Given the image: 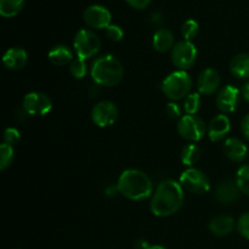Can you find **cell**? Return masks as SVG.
I'll return each mask as SVG.
<instances>
[{
  "label": "cell",
  "mask_w": 249,
  "mask_h": 249,
  "mask_svg": "<svg viewBox=\"0 0 249 249\" xmlns=\"http://www.w3.org/2000/svg\"><path fill=\"white\" fill-rule=\"evenodd\" d=\"M197 60V49L192 41L181 40L172 50V61L180 71H186L195 65Z\"/></svg>",
  "instance_id": "obj_8"
},
{
  "label": "cell",
  "mask_w": 249,
  "mask_h": 249,
  "mask_svg": "<svg viewBox=\"0 0 249 249\" xmlns=\"http://www.w3.org/2000/svg\"><path fill=\"white\" fill-rule=\"evenodd\" d=\"M192 88V79L186 71H177L173 72L163 80L162 91L168 99L173 101L187 97Z\"/></svg>",
  "instance_id": "obj_4"
},
{
  "label": "cell",
  "mask_w": 249,
  "mask_h": 249,
  "mask_svg": "<svg viewBox=\"0 0 249 249\" xmlns=\"http://www.w3.org/2000/svg\"><path fill=\"white\" fill-rule=\"evenodd\" d=\"M24 112L31 116H45L53 108V102L48 95L33 91L24 96L22 102Z\"/></svg>",
  "instance_id": "obj_9"
},
{
  "label": "cell",
  "mask_w": 249,
  "mask_h": 249,
  "mask_svg": "<svg viewBox=\"0 0 249 249\" xmlns=\"http://www.w3.org/2000/svg\"><path fill=\"white\" fill-rule=\"evenodd\" d=\"M106 34L109 40L112 41H121L124 36L123 29L119 26H117V24H111V26L107 27Z\"/></svg>",
  "instance_id": "obj_30"
},
{
  "label": "cell",
  "mask_w": 249,
  "mask_h": 249,
  "mask_svg": "<svg viewBox=\"0 0 249 249\" xmlns=\"http://www.w3.org/2000/svg\"><path fill=\"white\" fill-rule=\"evenodd\" d=\"M230 71L238 79H249V53H238L231 60Z\"/></svg>",
  "instance_id": "obj_20"
},
{
  "label": "cell",
  "mask_w": 249,
  "mask_h": 249,
  "mask_svg": "<svg viewBox=\"0 0 249 249\" xmlns=\"http://www.w3.org/2000/svg\"><path fill=\"white\" fill-rule=\"evenodd\" d=\"M125 1L128 2L131 7H134V9L142 10L146 9V7L150 5L151 0H125Z\"/></svg>",
  "instance_id": "obj_33"
},
{
  "label": "cell",
  "mask_w": 249,
  "mask_h": 249,
  "mask_svg": "<svg viewBox=\"0 0 249 249\" xmlns=\"http://www.w3.org/2000/svg\"><path fill=\"white\" fill-rule=\"evenodd\" d=\"M240 102V90L232 85H226L216 95V106L223 114L236 111Z\"/></svg>",
  "instance_id": "obj_12"
},
{
  "label": "cell",
  "mask_w": 249,
  "mask_h": 249,
  "mask_svg": "<svg viewBox=\"0 0 249 249\" xmlns=\"http://www.w3.org/2000/svg\"><path fill=\"white\" fill-rule=\"evenodd\" d=\"M118 108L111 101H100L94 106L91 111V119L95 125L100 128L111 126L118 119Z\"/></svg>",
  "instance_id": "obj_10"
},
{
  "label": "cell",
  "mask_w": 249,
  "mask_h": 249,
  "mask_svg": "<svg viewBox=\"0 0 249 249\" xmlns=\"http://www.w3.org/2000/svg\"><path fill=\"white\" fill-rule=\"evenodd\" d=\"M241 129H242V133H243V135H245V138L249 141V114H247V116L243 118Z\"/></svg>",
  "instance_id": "obj_34"
},
{
  "label": "cell",
  "mask_w": 249,
  "mask_h": 249,
  "mask_svg": "<svg viewBox=\"0 0 249 249\" xmlns=\"http://www.w3.org/2000/svg\"><path fill=\"white\" fill-rule=\"evenodd\" d=\"M180 185L195 195H204L211 190L208 177L196 168H189L180 175Z\"/></svg>",
  "instance_id": "obj_7"
},
{
  "label": "cell",
  "mask_w": 249,
  "mask_h": 249,
  "mask_svg": "<svg viewBox=\"0 0 249 249\" xmlns=\"http://www.w3.org/2000/svg\"><path fill=\"white\" fill-rule=\"evenodd\" d=\"M207 126L202 118L197 116H182L178 122V133L185 140L190 142L199 141L206 135Z\"/></svg>",
  "instance_id": "obj_6"
},
{
  "label": "cell",
  "mask_w": 249,
  "mask_h": 249,
  "mask_svg": "<svg viewBox=\"0 0 249 249\" xmlns=\"http://www.w3.org/2000/svg\"><path fill=\"white\" fill-rule=\"evenodd\" d=\"M199 32V26L195 19H187L182 23L181 27V34L184 36L185 40L192 41L197 36Z\"/></svg>",
  "instance_id": "obj_26"
},
{
  "label": "cell",
  "mask_w": 249,
  "mask_h": 249,
  "mask_svg": "<svg viewBox=\"0 0 249 249\" xmlns=\"http://www.w3.org/2000/svg\"><path fill=\"white\" fill-rule=\"evenodd\" d=\"M201 95L198 92H195V94H190L189 96L185 99L184 102V109L187 114L190 116H196L197 112L201 108Z\"/></svg>",
  "instance_id": "obj_25"
},
{
  "label": "cell",
  "mask_w": 249,
  "mask_h": 249,
  "mask_svg": "<svg viewBox=\"0 0 249 249\" xmlns=\"http://www.w3.org/2000/svg\"><path fill=\"white\" fill-rule=\"evenodd\" d=\"M24 0H0V15L2 17H14L23 9Z\"/></svg>",
  "instance_id": "obj_23"
},
{
  "label": "cell",
  "mask_w": 249,
  "mask_h": 249,
  "mask_svg": "<svg viewBox=\"0 0 249 249\" xmlns=\"http://www.w3.org/2000/svg\"><path fill=\"white\" fill-rule=\"evenodd\" d=\"M48 57L51 63L56 66H65L68 62L73 61V53L71 49L66 45L53 46L48 53Z\"/></svg>",
  "instance_id": "obj_21"
},
{
  "label": "cell",
  "mask_w": 249,
  "mask_h": 249,
  "mask_svg": "<svg viewBox=\"0 0 249 249\" xmlns=\"http://www.w3.org/2000/svg\"><path fill=\"white\" fill-rule=\"evenodd\" d=\"M235 181L240 189L241 194L249 196V164L243 165L238 169Z\"/></svg>",
  "instance_id": "obj_24"
},
{
  "label": "cell",
  "mask_w": 249,
  "mask_h": 249,
  "mask_svg": "<svg viewBox=\"0 0 249 249\" xmlns=\"http://www.w3.org/2000/svg\"><path fill=\"white\" fill-rule=\"evenodd\" d=\"M21 141V134L17 129L7 128L4 133V143L9 146H16Z\"/></svg>",
  "instance_id": "obj_29"
},
{
  "label": "cell",
  "mask_w": 249,
  "mask_h": 249,
  "mask_svg": "<svg viewBox=\"0 0 249 249\" xmlns=\"http://www.w3.org/2000/svg\"><path fill=\"white\" fill-rule=\"evenodd\" d=\"M180 158H181L182 164L186 165V167H192L201 158V148L195 143H187L186 146L182 147Z\"/></svg>",
  "instance_id": "obj_22"
},
{
  "label": "cell",
  "mask_w": 249,
  "mask_h": 249,
  "mask_svg": "<svg viewBox=\"0 0 249 249\" xmlns=\"http://www.w3.org/2000/svg\"><path fill=\"white\" fill-rule=\"evenodd\" d=\"M209 230L218 237H225L232 232L235 228V219L230 215H218L209 221Z\"/></svg>",
  "instance_id": "obj_18"
},
{
  "label": "cell",
  "mask_w": 249,
  "mask_h": 249,
  "mask_svg": "<svg viewBox=\"0 0 249 249\" xmlns=\"http://www.w3.org/2000/svg\"><path fill=\"white\" fill-rule=\"evenodd\" d=\"M91 78L97 85L114 87L123 79L124 70L121 61L112 55L97 58L91 67Z\"/></svg>",
  "instance_id": "obj_3"
},
{
  "label": "cell",
  "mask_w": 249,
  "mask_h": 249,
  "mask_svg": "<svg viewBox=\"0 0 249 249\" xmlns=\"http://www.w3.org/2000/svg\"><path fill=\"white\" fill-rule=\"evenodd\" d=\"M243 97L246 99V101L249 102V80L247 83L245 84V87H243Z\"/></svg>",
  "instance_id": "obj_35"
},
{
  "label": "cell",
  "mask_w": 249,
  "mask_h": 249,
  "mask_svg": "<svg viewBox=\"0 0 249 249\" xmlns=\"http://www.w3.org/2000/svg\"><path fill=\"white\" fill-rule=\"evenodd\" d=\"M240 189H238L236 181L232 180H225L220 182L215 190L216 201L221 204H232L240 198Z\"/></svg>",
  "instance_id": "obj_15"
},
{
  "label": "cell",
  "mask_w": 249,
  "mask_h": 249,
  "mask_svg": "<svg viewBox=\"0 0 249 249\" xmlns=\"http://www.w3.org/2000/svg\"><path fill=\"white\" fill-rule=\"evenodd\" d=\"M153 48L158 51V53H167V51L173 50L174 48V36L172 32L167 28L158 29L155 34H153Z\"/></svg>",
  "instance_id": "obj_19"
},
{
  "label": "cell",
  "mask_w": 249,
  "mask_h": 249,
  "mask_svg": "<svg viewBox=\"0 0 249 249\" xmlns=\"http://www.w3.org/2000/svg\"><path fill=\"white\" fill-rule=\"evenodd\" d=\"M167 113L172 119L181 118V108H180L179 105L175 104V102H170V104H168Z\"/></svg>",
  "instance_id": "obj_32"
},
{
  "label": "cell",
  "mask_w": 249,
  "mask_h": 249,
  "mask_svg": "<svg viewBox=\"0 0 249 249\" xmlns=\"http://www.w3.org/2000/svg\"><path fill=\"white\" fill-rule=\"evenodd\" d=\"M221 78L220 74L213 68H207L202 71L197 79V88H198L199 94L202 95H213L220 87Z\"/></svg>",
  "instance_id": "obj_13"
},
{
  "label": "cell",
  "mask_w": 249,
  "mask_h": 249,
  "mask_svg": "<svg viewBox=\"0 0 249 249\" xmlns=\"http://www.w3.org/2000/svg\"><path fill=\"white\" fill-rule=\"evenodd\" d=\"M224 153L232 162H242L247 157L248 148L240 139L230 138L224 143Z\"/></svg>",
  "instance_id": "obj_17"
},
{
  "label": "cell",
  "mask_w": 249,
  "mask_h": 249,
  "mask_svg": "<svg viewBox=\"0 0 249 249\" xmlns=\"http://www.w3.org/2000/svg\"><path fill=\"white\" fill-rule=\"evenodd\" d=\"M2 61H4V65L6 68H9L11 71H18L22 70L27 65V62H28V55H27L24 49L11 48L4 53Z\"/></svg>",
  "instance_id": "obj_16"
},
{
  "label": "cell",
  "mask_w": 249,
  "mask_h": 249,
  "mask_svg": "<svg viewBox=\"0 0 249 249\" xmlns=\"http://www.w3.org/2000/svg\"><path fill=\"white\" fill-rule=\"evenodd\" d=\"M231 123L230 119L225 114H219L214 117L208 125V136L213 142H219L230 133Z\"/></svg>",
  "instance_id": "obj_14"
},
{
  "label": "cell",
  "mask_w": 249,
  "mask_h": 249,
  "mask_svg": "<svg viewBox=\"0 0 249 249\" xmlns=\"http://www.w3.org/2000/svg\"><path fill=\"white\" fill-rule=\"evenodd\" d=\"M147 249H167V248L162 247V246H151V247H148Z\"/></svg>",
  "instance_id": "obj_36"
},
{
  "label": "cell",
  "mask_w": 249,
  "mask_h": 249,
  "mask_svg": "<svg viewBox=\"0 0 249 249\" xmlns=\"http://www.w3.org/2000/svg\"><path fill=\"white\" fill-rule=\"evenodd\" d=\"M184 189L180 182L174 180H164L158 185L152 195L150 208L153 215L165 218L180 211L184 204Z\"/></svg>",
  "instance_id": "obj_1"
},
{
  "label": "cell",
  "mask_w": 249,
  "mask_h": 249,
  "mask_svg": "<svg viewBox=\"0 0 249 249\" xmlns=\"http://www.w3.org/2000/svg\"><path fill=\"white\" fill-rule=\"evenodd\" d=\"M84 22L89 27L95 29H104L111 26V12L108 9L101 5H91L88 9H85L83 14Z\"/></svg>",
  "instance_id": "obj_11"
},
{
  "label": "cell",
  "mask_w": 249,
  "mask_h": 249,
  "mask_svg": "<svg viewBox=\"0 0 249 249\" xmlns=\"http://www.w3.org/2000/svg\"><path fill=\"white\" fill-rule=\"evenodd\" d=\"M237 230L241 236L249 240V213L243 214L237 221Z\"/></svg>",
  "instance_id": "obj_31"
},
{
  "label": "cell",
  "mask_w": 249,
  "mask_h": 249,
  "mask_svg": "<svg viewBox=\"0 0 249 249\" xmlns=\"http://www.w3.org/2000/svg\"><path fill=\"white\" fill-rule=\"evenodd\" d=\"M70 72L71 74H72L74 78H77V79H82V78H84L88 72L85 60H83V58H79V57L73 60L70 66Z\"/></svg>",
  "instance_id": "obj_28"
},
{
  "label": "cell",
  "mask_w": 249,
  "mask_h": 249,
  "mask_svg": "<svg viewBox=\"0 0 249 249\" xmlns=\"http://www.w3.org/2000/svg\"><path fill=\"white\" fill-rule=\"evenodd\" d=\"M14 160V148L12 146L2 143L0 146V170H5Z\"/></svg>",
  "instance_id": "obj_27"
},
{
  "label": "cell",
  "mask_w": 249,
  "mask_h": 249,
  "mask_svg": "<svg viewBox=\"0 0 249 249\" xmlns=\"http://www.w3.org/2000/svg\"><path fill=\"white\" fill-rule=\"evenodd\" d=\"M75 53L79 58L88 60L90 57H94L101 48V41L100 38L89 29H80L74 36L73 40Z\"/></svg>",
  "instance_id": "obj_5"
},
{
  "label": "cell",
  "mask_w": 249,
  "mask_h": 249,
  "mask_svg": "<svg viewBox=\"0 0 249 249\" xmlns=\"http://www.w3.org/2000/svg\"><path fill=\"white\" fill-rule=\"evenodd\" d=\"M117 187L122 196L131 201H143L153 194L150 177L139 169H128L122 173Z\"/></svg>",
  "instance_id": "obj_2"
}]
</instances>
